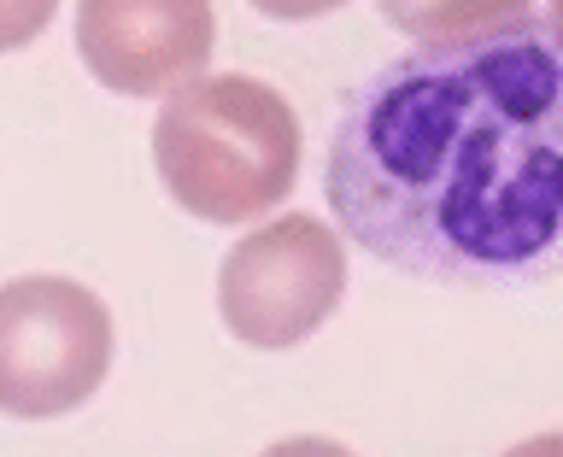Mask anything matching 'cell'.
<instances>
[{
	"instance_id": "1",
	"label": "cell",
	"mask_w": 563,
	"mask_h": 457,
	"mask_svg": "<svg viewBox=\"0 0 563 457\" xmlns=\"http://www.w3.org/2000/svg\"><path fill=\"white\" fill-rule=\"evenodd\" d=\"M323 200L369 258L440 288L563 276V35L545 12L417 42L329 130Z\"/></svg>"
},
{
	"instance_id": "2",
	"label": "cell",
	"mask_w": 563,
	"mask_h": 457,
	"mask_svg": "<svg viewBox=\"0 0 563 457\" xmlns=\"http://www.w3.org/2000/svg\"><path fill=\"white\" fill-rule=\"evenodd\" d=\"M153 170L188 218L246 228L294 193L299 118L246 70H206L158 100Z\"/></svg>"
},
{
	"instance_id": "3",
	"label": "cell",
	"mask_w": 563,
	"mask_h": 457,
	"mask_svg": "<svg viewBox=\"0 0 563 457\" xmlns=\"http://www.w3.org/2000/svg\"><path fill=\"white\" fill-rule=\"evenodd\" d=\"M118 328L106 299L70 276L0 281V416L53 422L106 387Z\"/></svg>"
},
{
	"instance_id": "4",
	"label": "cell",
	"mask_w": 563,
	"mask_h": 457,
	"mask_svg": "<svg viewBox=\"0 0 563 457\" xmlns=\"http://www.w3.org/2000/svg\"><path fill=\"white\" fill-rule=\"evenodd\" d=\"M346 299V235L317 211H282L223 253L218 316L241 346L294 352Z\"/></svg>"
},
{
	"instance_id": "5",
	"label": "cell",
	"mask_w": 563,
	"mask_h": 457,
	"mask_svg": "<svg viewBox=\"0 0 563 457\" xmlns=\"http://www.w3.org/2000/svg\"><path fill=\"white\" fill-rule=\"evenodd\" d=\"M70 42L106 94L165 100L170 88L206 77L218 53L211 0H77Z\"/></svg>"
},
{
	"instance_id": "6",
	"label": "cell",
	"mask_w": 563,
	"mask_h": 457,
	"mask_svg": "<svg viewBox=\"0 0 563 457\" xmlns=\"http://www.w3.org/2000/svg\"><path fill=\"white\" fill-rule=\"evenodd\" d=\"M376 12L411 42H452L534 12V0H376Z\"/></svg>"
},
{
	"instance_id": "7",
	"label": "cell",
	"mask_w": 563,
	"mask_h": 457,
	"mask_svg": "<svg viewBox=\"0 0 563 457\" xmlns=\"http://www.w3.org/2000/svg\"><path fill=\"white\" fill-rule=\"evenodd\" d=\"M59 0H0V53H24L53 24Z\"/></svg>"
},
{
	"instance_id": "8",
	"label": "cell",
	"mask_w": 563,
	"mask_h": 457,
	"mask_svg": "<svg viewBox=\"0 0 563 457\" xmlns=\"http://www.w3.org/2000/svg\"><path fill=\"white\" fill-rule=\"evenodd\" d=\"M246 7L276 18V24H311V18H329V12L352 7V0H246Z\"/></svg>"
},
{
	"instance_id": "9",
	"label": "cell",
	"mask_w": 563,
	"mask_h": 457,
	"mask_svg": "<svg viewBox=\"0 0 563 457\" xmlns=\"http://www.w3.org/2000/svg\"><path fill=\"white\" fill-rule=\"evenodd\" d=\"M258 457H358V452L341 446V439H329V434H294V439H276V446L258 452Z\"/></svg>"
},
{
	"instance_id": "10",
	"label": "cell",
	"mask_w": 563,
	"mask_h": 457,
	"mask_svg": "<svg viewBox=\"0 0 563 457\" xmlns=\"http://www.w3.org/2000/svg\"><path fill=\"white\" fill-rule=\"evenodd\" d=\"M505 457H563V428H552V434H534V439H522V446H510Z\"/></svg>"
},
{
	"instance_id": "11",
	"label": "cell",
	"mask_w": 563,
	"mask_h": 457,
	"mask_svg": "<svg viewBox=\"0 0 563 457\" xmlns=\"http://www.w3.org/2000/svg\"><path fill=\"white\" fill-rule=\"evenodd\" d=\"M545 18H552V30L563 35V0H545Z\"/></svg>"
}]
</instances>
